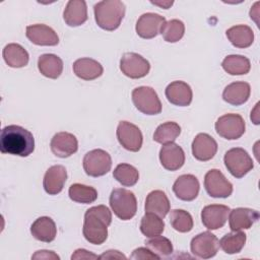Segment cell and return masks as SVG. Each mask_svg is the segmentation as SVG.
<instances>
[{
	"label": "cell",
	"instance_id": "7c38bea8",
	"mask_svg": "<svg viewBox=\"0 0 260 260\" xmlns=\"http://www.w3.org/2000/svg\"><path fill=\"white\" fill-rule=\"evenodd\" d=\"M191 252L198 258L209 259L216 255L219 249V241L210 232H203L195 236L190 244Z\"/></svg>",
	"mask_w": 260,
	"mask_h": 260
},
{
	"label": "cell",
	"instance_id": "f6af8a7d",
	"mask_svg": "<svg viewBox=\"0 0 260 260\" xmlns=\"http://www.w3.org/2000/svg\"><path fill=\"white\" fill-rule=\"evenodd\" d=\"M173 3H174L173 1H166V2H154V1H151V4L159 6V7H162L164 9L170 8L173 5Z\"/></svg>",
	"mask_w": 260,
	"mask_h": 260
},
{
	"label": "cell",
	"instance_id": "52a82bcc",
	"mask_svg": "<svg viewBox=\"0 0 260 260\" xmlns=\"http://www.w3.org/2000/svg\"><path fill=\"white\" fill-rule=\"evenodd\" d=\"M82 165L86 175L96 178L106 175L111 170L112 158L104 149H92L84 155Z\"/></svg>",
	"mask_w": 260,
	"mask_h": 260
},
{
	"label": "cell",
	"instance_id": "e0dca14e",
	"mask_svg": "<svg viewBox=\"0 0 260 260\" xmlns=\"http://www.w3.org/2000/svg\"><path fill=\"white\" fill-rule=\"evenodd\" d=\"M192 154L200 161L211 159L217 151V143L212 136L207 133H199L192 142Z\"/></svg>",
	"mask_w": 260,
	"mask_h": 260
},
{
	"label": "cell",
	"instance_id": "d6986e66",
	"mask_svg": "<svg viewBox=\"0 0 260 260\" xmlns=\"http://www.w3.org/2000/svg\"><path fill=\"white\" fill-rule=\"evenodd\" d=\"M229 214L230 229L233 232L248 230L259 219V212L257 210L246 207L230 210Z\"/></svg>",
	"mask_w": 260,
	"mask_h": 260
},
{
	"label": "cell",
	"instance_id": "d4e9b609",
	"mask_svg": "<svg viewBox=\"0 0 260 260\" xmlns=\"http://www.w3.org/2000/svg\"><path fill=\"white\" fill-rule=\"evenodd\" d=\"M72 68L74 74L83 80L96 79L104 72V68L101 63L91 58L77 59L73 63Z\"/></svg>",
	"mask_w": 260,
	"mask_h": 260
},
{
	"label": "cell",
	"instance_id": "ee69618b",
	"mask_svg": "<svg viewBox=\"0 0 260 260\" xmlns=\"http://www.w3.org/2000/svg\"><path fill=\"white\" fill-rule=\"evenodd\" d=\"M258 107H259V103H257L256 104V107H255V109L251 112V120L253 121V123L254 124H256V125H258L259 124V118H258Z\"/></svg>",
	"mask_w": 260,
	"mask_h": 260
},
{
	"label": "cell",
	"instance_id": "4316f807",
	"mask_svg": "<svg viewBox=\"0 0 260 260\" xmlns=\"http://www.w3.org/2000/svg\"><path fill=\"white\" fill-rule=\"evenodd\" d=\"M145 212L154 213L164 218L170 211L171 204L168 196L161 190H153L145 199Z\"/></svg>",
	"mask_w": 260,
	"mask_h": 260
},
{
	"label": "cell",
	"instance_id": "8fae6325",
	"mask_svg": "<svg viewBox=\"0 0 260 260\" xmlns=\"http://www.w3.org/2000/svg\"><path fill=\"white\" fill-rule=\"evenodd\" d=\"M204 187L208 195L214 198H226L233 193L232 183L217 169H212L205 174Z\"/></svg>",
	"mask_w": 260,
	"mask_h": 260
},
{
	"label": "cell",
	"instance_id": "8d00e7d4",
	"mask_svg": "<svg viewBox=\"0 0 260 260\" xmlns=\"http://www.w3.org/2000/svg\"><path fill=\"white\" fill-rule=\"evenodd\" d=\"M185 32V25L183 21L179 19H171L166 21L161 28L160 32L164 40L168 43H176L179 42Z\"/></svg>",
	"mask_w": 260,
	"mask_h": 260
},
{
	"label": "cell",
	"instance_id": "5bb4252c",
	"mask_svg": "<svg viewBox=\"0 0 260 260\" xmlns=\"http://www.w3.org/2000/svg\"><path fill=\"white\" fill-rule=\"evenodd\" d=\"M230 207L222 204L205 206L201 211V220L208 230H217L224 225L230 213Z\"/></svg>",
	"mask_w": 260,
	"mask_h": 260
},
{
	"label": "cell",
	"instance_id": "cb8c5ba5",
	"mask_svg": "<svg viewBox=\"0 0 260 260\" xmlns=\"http://www.w3.org/2000/svg\"><path fill=\"white\" fill-rule=\"evenodd\" d=\"M63 19L69 26L75 27L87 20V7L83 0H70L63 12Z\"/></svg>",
	"mask_w": 260,
	"mask_h": 260
},
{
	"label": "cell",
	"instance_id": "ab89813d",
	"mask_svg": "<svg viewBox=\"0 0 260 260\" xmlns=\"http://www.w3.org/2000/svg\"><path fill=\"white\" fill-rule=\"evenodd\" d=\"M131 259H141V260H147V259H159V257L157 255H155L154 253H152L147 247H139L137 249H135L131 256Z\"/></svg>",
	"mask_w": 260,
	"mask_h": 260
},
{
	"label": "cell",
	"instance_id": "f1b7e54d",
	"mask_svg": "<svg viewBox=\"0 0 260 260\" xmlns=\"http://www.w3.org/2000/svg\"><path fill=\"white\" fill-rule=\"evenodd\" d=\"M225 35L231 44L236 48H248L254 42V32L252 28L245 24H239L230 27L226 29Z\"/></svg>",
	"mask_w": 260,
	"mask_h": 260
},
{
	"label": "cell",
	"instance_id": "44dd1931",
	"mask_svg": "<svg viewBox=\"0 0 260 260\" xmlns=\"http://www.w3.org/2000/svg\"><path fill=\"white\" fill-rule=\"evenodd\" d=\"M67 179V171L65 167L56 165L50 167L43 179V187L49 195L59 194L64 187Z\"/></svg>",
	"mask_w": 260,
	"mask_h": 260
},
{
	"label": "cell",
	"instance_id": "484cf974",
	"mask_svg": "<svg viewBox=\"0 0 260 260\" xmlns=\"http://www.w3.org/2000/svg\"><path fill=\"white\" fill-rule=\"evenodd\" d=\"M30 233L36 240L51 243L57 236V228L55 221L51 217L41 216L32 222Z\"/></svg>",
	"mask_w": 260,
	"mask_h": 260
},
{
	"label": "cell",
	"instance_id": "5b68a950",
	"mask_svg": "<svg viewBox=\"0 0 260 260\" xmlns=\"http://www.w3.org/2000/svg\"><path fill=\"white\" fill-rule=\"evenodd\" d=\"M223 161L231 175L237 179L243 178L254 168L251 156L244 148L241 147L229 149L224 154Z\"/></svg>",
	"mask_w": 260,
	"mask_h": 260
},
{
	"label": "cell",
	"instance_id": "9c48e42d",
	"mask_svg": "<svg viewBox=\"0 0 260 260\" xmlns=\"http://www.w3.org/2000/svg\"><path fill=\"white\" fill-rule=\"evenodd\" d=\"M120 69L125 76L132 79H138L148 74L150 64L141 55L133 52H127L123 54L120 60Z\"/></svg>",
	"mask_w": 260,
	"mask_h": 260
},
{
	"label": "cell",
	"instance_id": "60d3db41",
	"mask_svg": "<svg viewBox=\"0 0 260 260\" xmlns=\"http://www.w3.org/2000/svg\"><path fill=\"white\" fill-rule=\"evenodd\" d=\"M31 259H52V260H59L60 257L54 253L53 251H48V250H40V251H37L32 256H31Z\"/></svg>",
	"mask_w": 260,
	"mask_h": 260
},
{
	"label": "cell",
	"instance_id": "4dcf8cb0",
	"mask_svg": "<svg viewBox=\"0 0 260 260\" xmlns=\"http://www.w3.org/2000/svg\"><path fill=\"white\" fill-rule=\"evenodd\" d=\"M222 69L231 75L247 74L251 69L250 60L242 55H229L221 62Z\"/></svg>",
	"mask_w": 260,
	"mask_h": 260
},
{
	"label": "cell",
	"instance_id": "836d02e7",
	"mask_svg": "<svg viewBox=\"0 0 260 260\" xmlns=\"http://www.w3.org/2000/svg\"><path fill=\"white\" fill-rule=\"evenodd\" d=\"M181 133V127L176 122H166L160 124L154 131L153 140L160 144L174 142Z\"/></svg>",
	"mask_w": 260,
	"mask_h": 260
},
{
	"label": "cell",
	"instance_id": "603a6c76",
	"mask_svg": "<svg viewBox=\"0 0 260 260\" xmlns=\"http://www.w3.org/2000/svg\"><path fill=\"white\" fill-rule=\"evenodd\" d=\"M251 93V87L248 82L235 81L226 85L222 91V99L230 105L241 106L245 104Z\"/></svg>",
	"mask_w": 260,
	"mask_h": 260
},
{
	"label": "cell",
	"instance_id": "ac0fdd59",
	"mask_svg": "<svg viewBox=\"0 0 260 260\" xmlns=\"http://www.w3.org/2000/svg\"><path fill=\"white\" fill-rule=\"evenodd\" d=\"M199 189L200 185L198 179L191 174L180 176L173 185L175 195L183 201L194 200L199 193Z\"/></svg>",
	"mask_w": 260,
	"mask_h": 260
},
{
	"label": "cell",
	"instance_id": "7402d4cb",
	"mask_svg": "<svg viewBox=\"0 0 260 260\" xmlns=\"http://www.w3.org/2000/svg\"><path fill=\"white\" fill-rule=\"evenodd\" d=\"M166 98L167 100L179 107H187L191 104L193 92L191 86L181 80L171 82L166 88Z\"/></svg>",
	"mask_w": 260,
	"mask_h": 260
},
{
	"label": "cell",
	"instance_id": "4fadbf2b",
	"mask_svg": "<svg viewBox=\"0 0 260 260\" xmlns=\"http://www.w3.org/2000/svg\"><path fill=\"white\" fill-rule=\"evenodd\" d=\"M166 18L157 13L147 12L142 14L136 22V32L142 39H152L160 32Z\"/></svg>",
	"mask_w": 260,
	"mask_h": 260
},
{
	"label": "cell",
	"instance_id": "b9f144b4",
	"mask_svg": "<svg viewBox=\"0 0 260 260\" xmlns=\"http://www.w3.org/2000/svg\"><path fill=\"white\" fill-rule=\"evenodd\" d=\"M99 258L98 255L85 250V249H77L71 256L72 260L75 259H96Z\"/></svg>",
	"mask_w": 260,
	"mask_h": 260
},
{
	"label": "cell",
	"instance_id": "d590c367",
	"mask_svg": "<svg viewBox=\"0 0 260 260\" xmlns=\"http://www.w3.org/2000/svg\"><path fill=\"white\" fill-rule=\"evenodd\" d=\"M113 177L123 186L131 187L134 186L139 180V173L137 169L129 164L118 165L114 172Z\"/></svg>",
	"mask_w": 260,
	"mask_h": 260
},
{
	"label": "cell",
	"instance_id": "ffe728a7",
	"mask_svg": "<svg viewBox=\"0 0 260 260\" xmlns=\"http://www.w3.org/2000/svg\"><path fill=\"white\" fill-rule=\"evenodd\" d=\"M159 160L166 170L177 171L185 162L184 150L174 142L164 144L159 150Z\"/></svg>",
	"mask_w": 260,
	"mask_h": 260
},
{
	"label": "cell",
	"instance_id": "3957f363",
	"mask_svg": "<svg viewBox=\"0 0 260 260\" xmlns=\"http://www.w3.org/2000/svg\"><path fill=\"white\" fill-rule=\"evenodd\" d=\"M125 4L120 0L100 1L93 6L96 24L109 31L115 30L120 26L125 16Z\"/></svg>",
	"mask_w": 260,
	"mask_h": 260
},
{
	"label": "cell",
	"instance_id": "d6a6232c",
	"mask_svg": "<svg viewBox=\"0 0 260 260\" xmlns=\"http://www.w3.org/2000/svg\"><path fill=\"white\" fill-rule=\"evenodd\" d=\"M247 236L245 233L238 231L224 235L219 241V247L226 254H237L245 246Z\"/></svg>",
	"mask_w": 260,
	"mask_h": 260
},
{
	"label": "cell",
	"instance_id": "9a60e30c",
	"mask_svg": "<svg viewBox=\"0 0 260 260\" xmlns=\"http://www.w3.org/2000/svg\"><path fill=\"white\" fill-rule=\"evenodd\" d=\"M50 147L56 156L65 158L77 151L78 141L72 133L58 132L51 139Z\"/></svg>",
	"mask_w": 260,
	"mask_h": 260
},
{
	"label": "cell",
	"instance_id": "f546056e",
	"mask_svg": "<svg viewBox=\"0 0 260 260\" xmlns=\"http://www.w3.org/2000/svg\"><path fill=\"white\" fill-rule=\"evenodd\" d=\"M39 71L46 77L57 79L63 71V61L54 54H43L38 59Z\"/></svg>",
	"mask_w": 260,
	"mask_h": 260
},
{
	"label": "cell",
	"instance_id": "74e56055",
	"mask_svg": "<svg viewBox=\"0 0 260 260\" xmlns=\"http://www.w3.org/2000/svg\"><path fill=\"white\" fill-rule=\"evenodd\" d=\"M170 222L174 230L180 233H188L193 229L191 214L183 209H174L170 213Z\"/></svg>",
	"mask_w": 260,
	"mask_h": 260
},
{
	"label": "cell",
	"instance_id": "f35d334b",
	"mask_svg": "<svg viewBox=\"0 0 260 260\" xmlns=\"http://www.w3.org/2000/svg\"><path fill=\"white\" fill-rule=\"evenodd\" d=\"M145 246L159 258L164 256H169L173 253L172 242L162 236H154L145 241Z\"/></svg>",
	"mask_w": 260,
	"mask_h": 260
},
{
	"label": "cell",
	"instance_id": "ba28073f",
	"mask_svg": "<svg viewBox=\"0 0 260 260\" xmlns=\"http://www.w3.org/2000/svg\"><path fill=\"white\" fill-rule=\"evenodd\" d=\"M245 121L239 114H225L215 122L216 133L228 140L240 138L245 133Z\"/></svg>",
	"mask_w": 260,
	"mask_h": 260
},
{
	"label": "cell",
	"instance_id": "e575fe53",
	"mask_svg": "<svg viewBox=\"0 0 260 260\" xmlns=\"http://www.w3.org/2000/svg\"><path fill=\"white\" fill-rule=\"evenodd\" d=\"M165 230V222L161 217L154 213L145 212L140 221V232L147 238L160 235Z\"/></svg>",
	"mask_w": 260,
	"mask_h": 260
},
{
	"label": "cell",
	"instance_id": "277c9868",
	"mask_svg": "<svg viewBox=\"0 0 260 260\" xmlns=\"http://www.w3.org/2000/svg\"><path fill=\"white\" fill-rule=\"evenodd\" d=\"M110 206L117 217L122 220H129L136 214L137 200L130 190L117 188L111 192Z\"/></svg>",
	"mask_w": 260,
	"mask_h": 260
},
{
	"label": "cell",
	"instance_id": "1f68e13d",
	"mask_svg": "<svg viewBox=\"0 0 260 260\" xmlns=\"http://www.w3.org/2000/svg\"><path fill=\"white\" fill-rule=\"evenodd\" d=\"M68 195H69L70 199L74 202L88 204V203H92L96 200L98 191L91 186H86L83 184L75 183L69 187Z\"/></svg>",
	"mask_w": 260,
	"mask_h": 260
},
{
	"label": "cell",
	"instance_id": "6da1fadb",
	"mask_svg": "<svg viewBox=\"0 0 260 260\" xmlns=\"http://www.w3.org/2000/svg\"><path fill=\"white\" fill-rule=\"evenodd\" d=\"M34 150V135L25 128L18 125H8L1 130L0 151L2 153L25 157Z\"/></svg>",
	"mask_w": 260,
	"mask_h": 260
},
{
	"label": "cell",
	"instance_id": "8992f818",
	"mask_svg": "<svg viewBox=\"0 0 260 260\" xmlns=\"http://www.w3.org/2000/svg\"><path fill=\"white\" fill-rule=\"evenodd\" d=\"M135 108L145 115H157L161 112V103L155 90L150 86H139L131 93Z\"/></svg>",
	"mask_w": 260,
	"mask_h": 260
},
{
	"label": "cell",
	"instance_id": "7a4b0ae2",
	"mask_svg": "<svg viewBox=\"0 0 260 260\" xmlns=\"http://www.w3.org/2000/svg\"><path fill=\"white\" fill-rule=\"evenodd\" d=\"M112 222V213L106 205L88 208L84 213L83 237L93 245L103 244L108 238V226Z\"/></svg>",
	"mask_w": 260,
	"mask_h": 260
},
{
	"label": "cell",
	"instance_id": "30bf717a",
	"mask_svg": "<svg viewBox=\"0 0 260 260\" xmlns=\"http://www.w3.org/2000/svg\"><path fill=\"white\" fill-rule=\"evenodd\" d=\"M116 135L119 143L125 149L133 152L140 150L143 142V136L136 125L128 121H121L118 124Z\"/></svg>",
	"mask_w": 260,
	"mask_h": 260
},
{
	"label": "cell",
	"instance_id": "83f0119b",
	"mask_svg": "<svg viewBox=\"0 0 260 260\" xmlns=\"http://www.w3.org/2000/svg\"><path fill=\"white\" fill-rule=\"evenodd\" d=\"M5 63L12 68H21L27 65L29 56L27 51L19 44L11 43L4 47L2 52Z\"/></svg>",
	"mask_w": 260,
	"mask_h": 260
},
{
	"label": "cell",
	"instance_id": "7bdbcfd3",
	"mask_svg": "<svg viewBox=\"0 0 260 260\" xmlns=\"http://www.w3.org/2000/svg\"><path fill=\"white\" fill-rule=\"evenodd\" d=\"M99 258L102 259H112V258H118V259H125L126 256L124 254H122L121 252H119L118 250H109L107 252H105L104 254H102L101 256H99Z\"/></svg>",
	"mask_w": 260,
	"mask_h": 260
},
{
	"label": "cell",
	"instance_id": "2e32d148",
	"mask_svg": "<svg viewBox=\"0 0 260 260\" xmlns=\"http://www.w3.org/2000/svg\"><path fill=\"white\" fill-rule=\"evenodd\" d=\"M26 38L38 46H56L59 43L57 32L50 26L42 23H37L26 26Z\"/></svg>",
	"mask_w": 260,
	"mask_h": 260
}]
</instances>
